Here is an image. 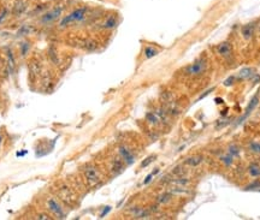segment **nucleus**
I'll return each mask as SVG.
<instances>
[{
  "instance_id": "obj_20",
  "label": "nucleus",
  "mask_w": 260,
  "mask_h": 220,
  "mask_svg": "<svg viewBox=\"0 0 260 220\" xmlns=\"http://www.w3.org/2000/svg\"><path fill=\"white\" fill-rule=\"evenodd\" d=\"M7 61H8L10 69L13 70V68H14V59H13V55H12V52H11V51L7 52Z\"/></svg>"
},
{
  "instance_id": "obj_6",
  "label": "nucleus",
  "mask_w": 260,
  "mask_h": 220,
  "mask_svg": "<svg viewBox=\"0 0 260 220\" xmlns=\"http://www.w3.org/2000/svg\"><path fill=\"white\" fill-rule=\"evenodd\" d=\"M118 152H119V155H120L122 160H123L127 165H130V164L134 162V155H133V153H131L130 149H128L125 146H120L119 149H118Z\"/></svg>"
},
{
  "instance_id": "obj_16",
  "label": "nucleus",
  "mask_w": 260,
  "mask_h": 220,
  "mask_svg": "<svg viewBox=\"0 0 260 220\" xmlns=\"http://www.w3.org/2000/svg\"><path fill=\"white\" fill-rule=\"evenodd\" d=\"M116 24H117L116 18H114V17H110V18L104 23V28H106V29H111V28H113Z\"/></svg>"
},
{
  "instance_id": "obj_11",
  "label": "nucleus",
  "mask_w": 260,
  "mask_h": 220,
  "mask_svg": "<svg viewBox=\"0 0 260 220\" xmlns=\"http://www.w3.org/2000/svg\"><path fill=\"white\" fill-rule=\"evenodd\" d=\"M112 171H113V173H120L122 171H123V168H124V165H123V160L122 159H118V158H116L114 160H113V162H112Z\"/></svg>"
},
{
  "instance_id": "obj_1",
  "label": "nucleus",
  "mask_w": 260,
  "mask_h": 220,
  "mask_svg": "<svg viewBox=\"0 0 260 220\" xmlns=\"http://www.w3.org/2000/svg\"><path fill=\"white\" fill-rule=\"evenodd\" d=\"M86 12H87L86 7H80V8L72 11L70 14H68L65 18H63V20L60 22V27H66L70 23L82 20L85 18V16H86Z\"/></svg>"
},
{
  "instance_id": "obj_17",
  "label": "nucleus",
  "mask_w": 260,
  "mask_h": 220,
  "mask_svg": "<svg viewBox=\"0 0 260 220\" xmlns=\"http://www.w3.org/2000/svg\"><path fill=\"white\" fill-rule=\"evenodd\" d=\"M157 54H158V51L154 49V48H152V47H147V48L145 49V55H146V58H152V57H154V55H157Z\"/></svg>"
},
{
  "instance_id": "obj_4",
  "label": "nucleus",
  "mask_w": 260,
  "mask_h": 220,
  "mask_svg": "<svg viewBox=\"0 0 260 220\" xmlns=\"http://www.w3.org/2000/svg\"><path fill=\"white\" fill-rule=\"evenodd\" d=\"M85 177H86L87 182L90 185H95L100 181L99 172H98V170L94 166H87L86 168H85Z\"/></svg>"
},
{
  "instance_id": "obj_28",
  "label": "nucleus",
  "mask_w": 260,
  "mask_h": 220,
  "mask_svg": "<svg viewBox=\"0 0 260 220\" xmlns=\"http://www.w3.org/2000/svg\"><path fill=\"white\" fill-rule=\"evenodd\" d=\"M6 16H7V10H6V8H4V10L0 12V23L6 18Z\"/></svg>"
},
{
  "instance_id": "obj_23",
  "label": "nucleus",
  "mask_w": 260,
  "mask_h": 220,
  "mask_svg": "<svg viewBox=\"0 0 260 220\" xmlns=\"http://www.w3.org/2000/svg\"><path fill=\"white\" fill-rule=\"evenodd\" d=\"M147 119H148L151 123H153V124L158 123V117H157L156 114H153V113H148V114H147Z\"/></svg>"
},
{
  "instance_id": "obj_9",
  "label": "nucleus",
  "mask_w": 260,
  "mask_h": 220,
  "mask_svg": "<svg viewBox=\"0 0 260 220\" xmlns=\"http://www.w3.org/2000/svg\"><path fill=\"white\" fill-rule=\"evenodd\" d=\"M258 101H259V95L257 94V95H255V96H254V98H253V99L251 100V102H249V105L247 106V108H246V112H245V114H243V117H242V118L240 119V123H242V121H243V120H245V119H246V118H247V117L249 115V113H251L252 111H253V110H254V108H255V106L258 105Z\"/></svg>"
},
{
  "instance_id": "obj_21",
  "label": "nucleus",
  "mask_w": 260,
  "mask_h": 220,
  "mask_svg": "<svg viewBox=\"0 0 260 220\" xmlns=\"http://www.w3.org/2000/svg\"><path fill=\"white\" fill-rule=\"evenodd\" d=\"M173 184H177V185H181V187H184L189 183L188 179H184V178H177V179H173L172 181Z\"/></svg>"
},
{
  "instance_id": "obj_26",
  "label": "nucleus",
  "mask_w": 260,
  "mask_h": 220,
  "mask_svg": "<svg viewBox=\"0 0 260 220\" xmlns=\"http://www.w3.org/2000/svg\"><path fill=\"white\" fill-rule=\"evenodd\" d=\"M229 153H230V155L234 158V156H236L237 154H239V149H237V147H235V146H233V147H230V149H229Z\"/></svg>"
},
{
  "instance_id": "obj_15",
  "label": "nucleus",
  "mask_w": 260,
  "mask_h": 220,
  "mask_svg": "<svg viewBox=\"0 0 260 220\" xmlns=\"http://www.w3.org/2000/svg\"><path fill=\"white\" fill-rule=\"evenodd\" d=\"M249 173L252 177H259L260 176V166L257 164H252L249 166Z\"/></svg>"
},
{
  "instance_id": "obj_2",
  "label": "nucleus",
  "mask_w": 260,
  "mask_h": 220,
  "mask_svg": "<svg viewBox=\"0 0 260 220\" xmlns=\"http://www.w3.org/2000/svg\"><path fill=\"white\" fill-rule=\"evenodd\" d=\"M46 205H47V208H48L57 218H59V219H63V218H64L65 213H64V211H63V207L59 205V202H58L56 199H53V197L47 199Z\"/></svg>"
},
{
  "instance_id": "obj_14",
  "label": "nucleus",
  "mask_w": 260,
  "mask_h": 220,
  "mask_svg": "<svg viewBox=\"0 0 260 220\" xmlns=\"http://www.w3.org/2000/svg\"><path fill=\"white\" fill-rule=\"evenodd\" d=\"M253 75V70L251 68H246V69H242L239 74V78L240 80H246V78H249L251 76Z\"/></svg>"
},
{
  "instance_id": "obj_19",
  "label": "nucleus",
  "mask_w": 260,
  "mask_h": 220,
  "mask_svg": "<svg viewBox=\"0 0 260 220\" xmlns=\"http://www.w3.org/2000/svg\"><path fill=\"white\" fill-rule=\"evenodd\" d=\"M31 29H33V28H31L30 25H23V27L18 30L17 34H18V35H25V34H29V33L31 31Z\"/></svg>"
},
{
  "instance_id": "obj_8",
  "label": "nucleus",
  "mask_w": 260,
  "mask_h": 220,
  "mask_svg": "<svg viewBox=\"0 0 260 220\" xmlns=\"http://www.w3.org/2000/svg\"><path fill=\"white\" fill-rule=\"evenodd\" d=\"M60 196H62V199H63L65 202H68V203H71V202L74 201V199H75L72 191H71L70 188L66 187V185H64V187L60 188Z\"/></svg>"
},
{
  "instance_id": "obj_30",
  "label": "nucleus",
  "mask_w": 260,
  "mask_h": 220,
  "mask_svg": "<svg viewBox=\"0 0 260 220\" xmlns=\"http://www.w3.org/2000/svg\"><path fill=\"white\" fill-rule=\"evenodd\" d=\"M231 81H234V77H229V78L225 81V83H224V84H225V86H230V84H233V82H231Z\"/></svg>"
},
{
  "instance_id": "obj_5",
  "label": "nucleus",
  "mask_w": 260,
  "mask_h": 220,
  "mask_svg": "<svg viewBox=\"0 0 260 220\" xmlns=\"http://www.w3.org/2000/svg\"><path fill=\"white\" fill-rule=\"evenodd\" d=\"M205 69H206V63L204 59H200L187 68V74L191 76H197V75H201L205 71Z\"/></svg>"
},
{
  "instance_id": "obj_31",
  "label": "nucleus",
  "mask_w": 260,
  "mask_h": 220,
  "mask_svg": "<svg viewBox=\"0 0 260 220\" xmlns=\"http://www.w3.org/2000/svg\"><path fill=\"white\" fill-rule=\"evenodd\" d=\"M108 211H110V207H106V208H105V211H104V212L101 213V217H105V214H106V213H107Z\"/></svg>"
},
{
  "instance_id": "obj_22",
  "label": "nucleus",
  "mask_w": 260,
  "mask_h": 220,
  "mask_svg": "<svg viewBox=\"0 0 260 220\" xmlns=\"http://www.w3.org/2000/svg\"><path fill=\"white\" fill-rule=\"evenodd\" d=\"M24 10H25V5H23L22 2L16 4V8H14V13H16V14H21Z\"/></svg>"
},
{
  "instance_id": "obj_10",
  "label": "nucleus",
  "mask_w": 260,
  "mask_h": 220,
  "mask_svg": "<svg viewBox=\"0 0 260 220\" xmlns=\"http://www.w3.org/2000/svg\"><path fill=\"white\" fill-rule=\"evenodd\" d=\"M202 160H204V158H202L201 155H195V156H190V158H188V159L185 160V165H188V166H191V167H194V166H197L199 164H201V162H202Z\"/></svg>"
},
{
  "instance_id": "obj_12",
  "label": "nucleus",
  "mask_w": 260,
  "mask_h": 220,
  "mask_svg": "<svg viewBox=\"0 0 260 220\" xmlns=\"http://www.w3.org/2000/svg\"><path fill=\"white\" fill-rule=\"evenodd\" d=\"M218 53H219L220 55H223V57L229 55V54L231 53V46H230L229 43H226V42L220 43V45L218 46Z\"/></svg>"
},
{
  "instance_id": "obj_24",
  "label": "nucleus",
  "mask_w": 260,
  "mask_h": 220,
  "mask_svg": "<svg viewBox=\"0 0 260 220\" xmlns=\"http://www.w3.org/2000/svg\"><path fill=\"white\" fill-rule=\"evenodd\" d=\"M251 149L255 153H260V143H257V142L251 143Z\"/></svg>"
},
{
  "instance_id": "obj_13",
  "label": "nucleus",
  "mask_w": 260,
  "mask_h": 220,
  "mask_svg": "<svg viewBox=\"0 0 260 220\" xmlns=\"http://www.w3.org/2000/svg\"><path fill=\"white\" fill-rule=\"evenodd\" d=\"M253 31H254V25L253 24H247V25H245L242 28V35L246 39H249L253 35Z\"/></svg>"
},
{
  "instance_id": "obj_7",
  "label": "nucleus",
  "mask_w": 260,
  "mask_h": 220,
  "mask_svg": "<svg viewBox=\"0 0 260 220\" xmlns=\"http://www.w3.org/2000/svg\"><path fill=\"white\" fill-rule=\"evenodd\" d=\"M29 70H30V75L34 76V77H36V76H39V75L41 74V71H42V65H41V63H40L39 60L34 59V60H31L30 64H29Z\"/></svg>"
},
{
  "instance_id": "obj_29",
  "label": "nucleus",
  "mask_w": 260,
  "mask_h": 220,
  "mask_svg": "<svg viewBox=\"0 0 260 220\" xmlns=\"http://www.w3.org/2000/svg\"><path fill=\"white\" fill-rule=\"evenodd\" d=\"M36 219H41V220H51L52 218L50 217V215H47V214H39L37 217H36Z\"/></svg>"
},
{
  "instance_id": "obj_3",
  "label": "nucleus",
  "mask_w": 260,
  "mask_h": 220,
  "mask_svg": "<svg viewBox=\"0 0 260 220\" xmlns=\"http://www.w3.org/2000/svg\"><path fill=\"white\" fill-rule=\"evenodd\" d=\"M62 12H63V7H62V6L54 7L53 10L46 12V13L41 17V23H42V24H48V23L54 22L56 19H58V18L60 17Z\"/></svg>"
},
{
  "instance_id": "obj_18",
  "label": "nucleus",
  "mask_w": 260,
  "mask_h": 220,
  "mask_svg": "<svg viewBox=\"0 0 260 220\" xmlns=\"http://www.w3.org/2000/svg\"><path fill=\"white\" fill-rule=\"evenodd\" d=\"M171 200V195L170 194H163V195H160L159 197H158V202L159 203H166V202H169Z\"/></svg>"
},
{
  "instance_id": "obj_27",
  "label": "nucleus",
  "mask_w": 260,
  "mask_h": 220,
  "mask_svg": "<svg viewBox=\"0 0 260 220\" xmlns=\"http://www.w3.org/2000/svg\"><path fill=\"white\" fill-rule=\"evenodd\" d=\"M183 172H184V171H183V168H182V167H179V166H178V167H176V168L172 171V173L173 174H176V176H181Z\"/></svg>"
},
{
  "instance_id": "obj_25",
  "label": "nucleus",
  "mask_w": 260,
  "mask_h": 220,
  "mask_svg": "<svg viewBox=\"0 0 260 220\" xmlns=\"http://www.w3.org/2000/svg\"><path fill=\"white\" fill-rule=\"evenodd\" d=\"M153 160H154V156H149V158H147L145 161H142V162H141V167H146V166H148Z\"/></svg>"
}]
</instances>
